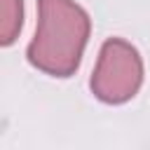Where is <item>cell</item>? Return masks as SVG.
Here are the masks:
<instances>
[{
    "label": "cell",
    "instance_id": "obj_1",
    "mask_svg": "<svg viewBox=\"0 0 150 150\" xmlns=\"http://www.w3.org/2000/svg\"><path fill=\"white\" fill-rule=\"evenodd\" d=\"M91 19L75 0H38V26L26 59L52 77H70L82 61Z\"/></svg>",
    "mask_w": 150,
    "mask_h": 150
},
{
    "label": "cell",
    "instance_id": "obj_3",
    "mask_svg": "<svg viewBox=\"0 0 150 150\" xmlns=\"http://www.w3.org/2000/svg\"><path fill=\"white\" fill-rule=\"evenodd\" d=\"M0 42L9 47L23 23V0H0Z\"/></svg>",
    "mask_w": 150,
    "mask_h": 150
},
{
    "label": "cell",
    "instance_id": "obj_2",
    "mask_svg": "<svg viewBox=\"0 0 150 150\" xmlns=\"http://www.w3.org/2000/svg\"><path fill=\"white\" fill-rule=\"evenodd\" d=\"M143 75L145 70L141 52L124 38H108L101 45L89 87L98 101L120 105L138 94Z\"/></svg>",
    "mask_w": 150,
    "mask_h": 150
}]
</instances>
